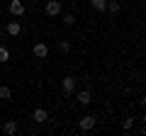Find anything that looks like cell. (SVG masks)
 Wrapping results in <instances>:
<instances>
[{"mask_svg": "<svg viewBox=\"0 0 146 136\" xmlns=\"http://www.w3.org/2000/svg\"><path fill=\"white\" fill-rule=\"evenodd\" d=\"M44 12H46L49 17H58L63 12V3L61 0H49L46 5H44Z\"/></svg>", "mask_w": 146, "mask_h": 136, "instance_id": "cell-1", "label": "cell"}, {"mask_svg": "<svg viewBox=\"0 0 146 136\" xmlns=\"http://www.w3.org/2000/svg\"><path fill=\"white\" fill-rule=\"evenodd\" d=\"M7 12H10L12 17H22V15H25V3H22V0H10Z\"/></svg>", "mask_w": 146, "mask_h": 136, "instance_id": "cell-2", "label": "cell"}, {"mask_svg": "<svg viewBox=\"0 0 146 136\" xmlns=\"http://www.w3.org/2000/svg\"><path fill=\"white\" fill-rule=\"evenodd\" d=\"M32 53H34L36 58H46L49 56V46L44 42H34V46H32Z\"/></svg>", "mask_w": 146, "mask_h": 136, "instance_id": "cell-3", "label": "cell"}, {"mask_svg": "<svg viewBox=\"0 0 146 136\" xmlns=\"http://www.w3.org/2000/svg\"><path fill=\"white\" fill-rule=\"evenodd\" d=\"M78 126H80L83 131H93V129H95V117H93V114L80 117V119H78Z\"/></svg>", "mask_w": 146, "mask_h": 136, "instance_id": "cell-4", "label": "cell"}, {"mask_svg": "<svg viewBox=\"0 0 146 136\" xmlns=\"http://www.w3.org/2000/svg\"><path fill=\"white\" fill-rule=\"evenodd\" d=\"M76 83H78V80L73 78V75H66V78L61 80V88H63V92H68V95H71L73 90H76Z\"/></svg>", "mask_w": 146, "mask_h": 136, "instance_id": "cell-5", "label": "cell"}, {"mask_svg": "<svg viewBox=\"0 0 146 136\" xmlns=\"http://www.w3.org/2000/svg\"><path fill=\"white\" fill-rule=\"evenodd\" d=\"M32 119H34L36 124H44V121L49 119V112H46V110H42V107H36V110L32 112Z\"/></svg>", "mask_w": 146, "mask_h": 136, "instance_id": "cell-6", "label": "cell"}, {"mask_svg": "<svg viewBox=\"0 0 146 136\" xmlns=\"http://www.w3.org/2000/svg\"><path fill=\"white\" fill-rule=\"evenodd\" d=\"M5 32L10 34V37H20V34H22V24H20V22H7Z\"/></svg>", "mask_w": 146, "mask_h": 136, "instance_id": "cell-7", "label": "cell"}, {"mask_svg": "<svg viewBox=\"0 0 146 136\" xmlns=\"http://www.w3.org/2000/svg\"><path fill=\"white\" fill-rule=\"evenodd\" d=\"M90 102H93V95H90L88 90H83V92H78V105H83V107H88Z\"/></svg>", "mask_w": 146, "mask_h": 136, "instance_id": "cell-8", "label": "cell"}, {"mask_svg": "<svg viewBox=\"0 0 146 136\" xmlns=\"http://www.w3.org/2000/svg\"><path fill=\"white\" fill-rule=\"evenodd\" d=\"M3 134H7V136L17 134V121H5L3 124Z\"/></svg>", "mask_w": 146, "mask_h": 136, "instance_id": "cell-9", "label": "cell"}, {"mask_svg": "<svg viewBox=\"0 0 146 136\" xmlns=\"http://www.w3.org/2000/svg\"><path fill=\"white\" fill-rule=\"evenodd\" d=\"M105 10H110V12H112V15H117V12L122 10V5H119V3H117V0H107V7H105Z\"/></svg>", "mask_w": 146, "mask_h": 136, "instance_id": "cell-10", "label": "cell"}, {"mask_svg": "<svg viewBox=\"0 0 146 136\" xmlns=\"http://www.w3.org/2000/svg\"><path fill=\"white\" fill-rule=\"evenodd\" d=\"M61 20H63V24H66V27H73V24H76V15H71V12H63Z\"/></svg>", "mask_w": 146, "mask_h": 136, "instance_id": "cell-11", "label": "cell"}, {"mask_svg": "<svg viewBox=\"0 0 146 136\" xmlns=\"http://www.w3.org/2000/svg\"><path fill=\"white\" fill-rule=\"evenodd\" d=\"M10 97H12L10 88H7V85H3V88H0V100H10Z\"/></svg>", "mask_w": 146, "mask_h": 136, "instance_id": "cell-12", "label": "cell"}, {"mask_svg": "<svg viewBox=\"0 0 146 136\" xmlns=\"http://www.w3.org/2000/svg\"><path fill=\"white\" fill-rule=\"evenodd\" d=\"M58 49H61L63 53H68L71 51V42H68V39H61V42H58Z\"/></svg>", "mask_w": 146, "mask_h": 136, "instance_id": "cell-13", "label": "cell"}, {"mask_svg": "<svg viewBox=\"0 0 146 136\" xmlns=\"http://www.w3.org/2000/svg\"><path fill=\"white\" fill-rule=\"evenodd\" d=\"M5 61H10V51L5 46H0V63H5Z\"/></svg>", "mask_w": 146, "mask_h": 136, "instance_id": "cell-14", "label": "cell"}, {"mask_svg": "<svg viewBox=\"0 0 146 136\" xmlns=\"http://www.w3.org/2000/svg\"><path fill=\"white\" fill-rule=\"evenodd\" d=\"M93 7H95V10H100V12H102L105 7H107V0H93Z\"/></svg>", "mask_w": 146, "mask_h": 136, "instance_id": "cell-15", "label": "cell"}, {"mask_svg": "<svg viewBox=\"0 0 146 136\" xmlns=\"http://www.w3.org/2000/svg\"><path fill=\"white\" fill-rule=\"evenodd\" d=\"M131 126H134V119H124L122 121V129L124 131H131Z\"/></svg>", "mask_w": 146, "mask_h": 136, "instance_id": "cell-16", "label": "cell"}]
</instances>
